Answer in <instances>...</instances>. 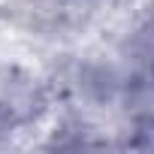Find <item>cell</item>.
Here are the masks:
<instances>
[{
  "instance_id": "1",
  "label": "cell",
  "mask_w": 154,
  "mask_h": 154,
  "mask_svg": "<svg viewBox=\"0 0 154 154\" xmlns=\"http://www.w3.org/2000/svg\"><path fill=\"white\" fill-rule=\"evenodd\" d=\"M54 106V91L39 63L24 51H0V136L9 148L30 145Z\"/></svg>"
}]
</instances>
